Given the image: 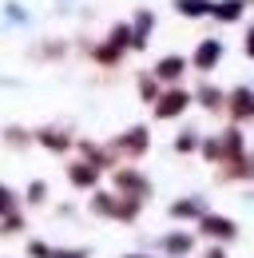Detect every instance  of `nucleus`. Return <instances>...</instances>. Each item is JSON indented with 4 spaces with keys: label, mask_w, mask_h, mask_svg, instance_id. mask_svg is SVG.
<instances>
[{
    "label": "nucleus",
    "mask_w": 254,
    "mask_h": 258,
    "mask_svg": "<svg viewBox=\"0 0 254 258\" xmlns=\"http://www.w3.org/2000/svg\"><path fill=\"white\" fill-rule=\"evenodd\" d=\"M207 8H211L207 0H179V12H183V16H203Z\"/></svg>",
    "instance_id": "obj_6"
},
{
    "label": "nucleus",
    "mask_w": 254,
    "mask_h": 258,
    "mask_svg": "<svg viewBox=\"0 0 254 258\" xmlns=\"http://www.w3.org/2000/svg\"><path fill=\"white\" fill-rule=\"evenodd\" d=\"M238 12H242V4H238V0H226V4L215 8V16H219V20H238Z\"/></svg>",
    "instance_id": "obj_7"
},
{
    "label": "nucleus",
    "mask_w": 254,
    "mask_h": 258,
    "mask_svg": "<svg viewBox=\"0 0 254 258\" xmlns=\"http://www.w3.org/2000/svg\"><path fill=\"white\" fill-rule=\"evenodd\" d=\"M44 199V183H32L28 187V203H40Z\"/></svg>",
    "instance_id": "obj_11"
},
{
    "label": "nucleus",
    "mask_w": 254,
    "mask_h": 258,
    "mask_svg": "<svg viewBox=\"0 0 254 258\" xmlns=\"http://www.w3.org/2000/svg\"><path fill=\"white\" fill-rule=\"evenodd\" d=\"M179 72H183V60H179V56H167V60H159V68H155L159 80H179Z\"/></svg>",
    "instance_id": "obj_3"
},
{
    "label": "nucleus",
    "mask_w": 254,
    "mask_h": 258,
    "mask_svg": "<svg viewBox=\"0 0 254 258\" xmlns=\"http://www.w3.org/2000/svg\"><path fill=\"white\" fill-rule=\"evenodd\" d=\"M72 183H76V187H88V183H95V171L88 163H76V167H72Z\"/></svg>",
    "instance_id": "obj_5"
},
{
    "label": "nucleus",
    "mask_w": 254,
    "mask_h": 258,
    "mask_svg": "<svg viewBox=\"0 0 254 258\" xmlns=\"http://www.w3.org/2000/svg\"><path fill=\"white\" fill-rule=\"evenodd\" d=\"M215 60H219V40H207V44L199 48V56H195V64H199V68H211Z\"/></svg>",
    "instance_id": "obj_4"
},
{
    "label": "nucleus",
    "mask_w": 254,
    "mask_h": 258,
    "mask_svg": "<svg viewBox=\"0 0 254 258\" xmlns=\"http://www.w3.org/2000/svg\"><path fill=\"white\" fill-rule=\"evenodd\" d=\"M203 234H211V238H234V223L219 219V215H207L203 219Z\"/></svg>",
    "instance_id": "obj_2"
},
{
    "label": "nucleus",
    "mask_w": 254,
    "mask_h": 258,
    "mask_svg": "<svg viewBox=\"0 0 254 258\" xmlns=\"http://www.w3.org/2000/svg\"><path fill=\"white\" fill-rule=\"evenodd\" d=\"M183 107H187V96H183V92H171V96H163L155 103V115L159 119H171V115H179Z\"/></svg>",
    "instance_id": "obj_1"
},
{
    "label": "nucleus",
    "mask_w": 254,
    "mask_h": 258,
    "mask_svg": "<svg viewBox=\"0 0 254 258\" xmlns=\"http://www.w3.org/2000/svg\"><path fill=\"white\" fill-rule=\"evenodd\" d=\"M207 258H222V250H211V254H207Z\"/></svg>",
    "instance_id": "obj_14"
},
{
    "label": "nucleus",
    "mask_w": 254,
    "mask_h": 258,
    "mask_svg": "<svg viewBox=\"0 0 254 258\" xmlns=\"http://www.w3.org/2000/svg\"><path fill=\"white\" fill-rule=\"evenodd\" d=\"M175 215H179V219H190V215H203V203H175Z\"/></svg>",
    "instance_id": "obj_10"
},
{
    "label": "nucleus",
    "mask_w": 254,
    "mask_h": 258,
    "mask_svg": "<svg viewBox=\"0 0 254 258\" xmlns=\"http://www.w3.org/2000/svg\"><path fill=\"white\" fill-rule=\"evenodd\" d=\"M246 52L254 56V28H250V36H246Z\"/></svg>",
    "instance_id": "obj_13"
},
{
    "label": "nucleus",
    "mask_w": 254,
    "mask_h": 258,
    "mask_svg": "<svg viewBox=\"0 0 254 258\" xmlns=\"http://www.w3.org/2000/svg\"><path fill=\"white\" fill-rule=\"evenodd\" d=\"M143 143H147V139H143V127L127 131V139H123V147H127V151H143Z\"/></svg>",
    "instance_id": "obj_9"
},
{
    "label": "nucleus",
    "mask_w": 254,
    "mask_h": 258,
    "mask_svg": "<svg viewBox=\"0 0 254 258\" xmlns=\"http://www.w3.org/2000/svg\"><path fill=\"white\" fill-rule=\"evenodd\" d=\"M127 258H143V254H127Z\"/></svg>",
    "instance_id": "obj_15"
},
{
    "label": "nucleus",
    "mask_w": 254,
    "mask_h": 258,
    "mask_svg": "<svg viewBox=\"0 0 254 258\" xmlns=\"http://www.w3.org/2000/svg\"><path fill=\"white\" fill-rule=\"evenodd\" d=\"M163 246H167L171 254H183V250H187V246H190V234H171V238H167Z\"/></svg>",
    "instance_id": "obj_8"
},
{
    "label": "nucleus",
    "mask_w": 254,
    "mask_h": 258,
    "mask_svg": "<svg viewBox=\"0 0 254 258\" xmlns=\"http://www.w3.org/2000/svg\"><path fill=\"white\" fill-rule=\"evenodd\" d=\"M190 147H195V135H190V131H183V139H179V151H190Z\"/></svg>",
    "instance_id": "obj_12"
}]
</instances>
